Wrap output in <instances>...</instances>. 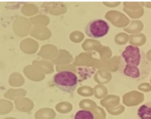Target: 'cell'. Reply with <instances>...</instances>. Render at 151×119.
<instances>
[{
  "label": "cell",
  "instance_id": "cell-2",
  "mask_svg": "<svg viewBox=\"0 0 151 119\" xmlns=\"http://www.w3.org/2000/svg\"><path fill=\"white\" fill-rule=\"evenodd\" d=\"M53 85L60 91L67 93H73L78 85V77L71 71H60L54 75Z\"/></svg>",
  "mask_w": 151,
  "mask_h": 119
},
{
  "label": "cell",
  "instance_id": "cell-4",
  "mask_svg": "<svg viewBox=\"0 0 151 119\" xmlns=\"http://www.w3.org/2000/svg\"><path fill=\"white\" fill-rule=\"evenodd\" d=\"M137 115L139 119H151V102L141 105L137 110Z\"/></svg>",
  "mask_w": 151,
  "mask_h": 119
},
{
  "label": "cell",
  "instance_id": "cell-5",
  "mask_svg": "<svg viewBox=\"0 0 151 119\" xmlns=\"http://www.w3.org/2000/svg\"><path fill=\"white\" fill-rule=\"evenodd\" d=\"M75 119H94V115L88 110H78L75 115Z\"/></svg>",
  "mask_w": 151,
  "mask_h": 119
},
{
  "label": "cell",
  "instance_id": "cell-1",
  "mask_svg": "<svg viewBox=\"0 0 151 119\" xmlns=\"http://www.w3.org/2000/svg\"><path fill=\"white\" fill-rule=\"evenodd\" d=\"M119 71L126 77L141 81L150 74L151 64L142 50L128 45L120 55Z\"/></svg>",
  "mask_w": 151,
  "mask_h": 119
},
{
  "label": "cell",
  "instance_id": "cell-3",
  "mask_svg": "<svg viewBox=\"0 0 151 119\" xmlns=\"http://www.w3.org/2000/svg\"><path fill=\"white\" fill-rule=\"evenodd\" d=\"M109 24L101 19L91 21L86 27V33L93 38H101L105 37L109 32Z\"/></svg>",
  "mask_w": 151,
  "mask_h": 119
}]
</instances>
